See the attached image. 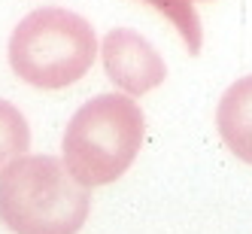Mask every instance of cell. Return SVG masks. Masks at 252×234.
I'll return each instance as SVG.
<instances>
[{"instance_id": "7a4b0ae2", "label": "cell", "mask_w": 252, "mask_h": 234, "mask_svg": "<svg viewBox=\"0 0 252 234\" xmlns=\"http://www.w3.org/2000/svg\"><path fill=\"white\" fill-rule=\"evenodd\" d=\"M146 134V116L131 95H97L70 116L61 152L82 186H106L134 165Z\"/></svg>"}, {"instance_id": "5b68a950", "label": "cell", "mask_w": 252, "mask_h": 234, "mask_svg": "<svg viewBox=\"0 0 252 234\" xmlns=\"http://www.w3.org/2000/svg\"><path fill=\"white\" fill-rule=\"evenodd\" d=\"M216 128L225 146L252 165V76H243L222 95L216 106Z\"/></svg>"}, {"instance_id": "277c9868", "label": "cell", "mask_w": 252, "mask_h": 234, "mask_svg": "<svg viewBox=\"0 0 252 234\" xmlns=\"http://www.w3.org/2000/svg\"><path fill=\"white\" fill-rule=\"evenodd\" d=\"M103 70L125 95L140 98L167 79V64L158 49L131 28H116L103 37L100 46Z\"/></svg>"}, {"instance_id": "3957f363", "label": "cell", "mask_w": 252, "mask_h": 234, "mask_svg": "<svg viewBox=\"0 0 252 234\" xmlns=\"http://www.w3.org/2000/svg\"><path fill=\"white\" fill-rule=\"evenodd\" d=\"M97 58V37L79 12L43 6L28 12L9 37V67L33 88H67Z\"/></svg>"}, {"instance_id": "6da1fadb", "label": "cell", "mask_w": 252, "mask_h": 234, "mask_svg": "<svg viewBox=\"0 0 252 234\" xmlns=\"http://www.w3.org/2000/svg\"><path fill=\"white\" fill-rule=\"evenodd\" d=\"M88 210V186L52 155H25L0 173V222L12 234H79Z\"/></svg>"}, {"instance_id": "8992f818", "label": "cell", "mask_w": 252, "mask_h": 234, "mask_svg": "<svg viewBox=\"0 0 252 234\" xmlns=\"http://www.w3.org/2000/svg\"><path fill=\"white\" fill-rule=\"evenodd\" d=\"M28 146H31L28 119L22 116L19 106L0 100V173H3L12 161L25 158Z\"/></svg>"}, {"instance_id": "52a82bcc", "label": "cell", "mask_w": 252, "mask_h": 234, "mask_svg": "<svg viewBox=\"0 0 252 234\" xmlns=\"http://www.w3.org/2000/svg\"><path fill=\"white\" fill-rule=\"evenodd\" d=\"M143 3H149L155 12H161L179 31V37H183L189 55H197V52H201L204 31H201V19H197L191 0H143Z\"/></svg>"}]
</instances>
